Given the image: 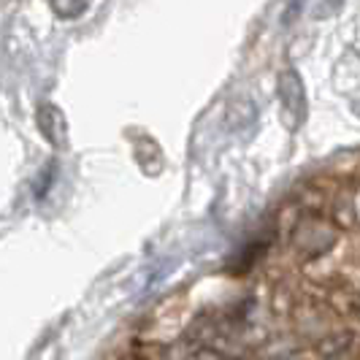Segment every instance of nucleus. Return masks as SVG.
Segmentation results:
<instances>
[{
    "mask_svg": "<svg viewBox=\"0 0 360 360\" xmlns=\"http://www.w3.org/2000/svg\"><path fill=\"white\" fill-rule=\"evenodd\" d=\"M333 360H342V358H333Z\"/></svg>",
    "mask_w": 360,
    "mask_h": 360,
    "instance_id": "dca6fc26",
    "label": "nucleus"
},
{
    "mask_svg": "<svg viewBox=\"0 0 360 360\" xmlns=\"http://www.w3.org/2000/svg\"><path fill=\"white\" fill-rule=\"evenodd\" d=\"M325 304L336 317H360V290L347 285L325 288Z\"/></svg>",
    "mask_w": 360,
    "mask_h": 360,
    "instance_id": "423d86ee",
    "label": "nucleus"
},
{
    "mask_svg": "<svg viewBox=\"0 0 360 360\" xmlns=\"http://www.w3.org/2000/svg\"><path fill=\"white\" fill-rule=\"evenodd\" d=\"M84 6H87V0H52L54 14H60L63 19L79 17L84 11Z\"/></svg>",
    "mask_w": 360,
    "mask_h": 360,
    "instance_id": "1a4fd4ad",
    "label": "nucleus"
},
{
    "mask_svg": "<svg viewBox=\"0 0 360 360\" xmlns=\"http://www.w3.org/2000/svg\"><path fill=\"white\" fill-rule=\"evenodd\" d=\"M276 101H279V108H282V120H285V125L290 130H298L307 122V87H304V79L295 68H285L276 76Z\"/></svg>",
    "mask_w": 360,
    "mask_h": 360,
    "instance_id": "f257e3e1",
    "label": "nucleus"
},
{
    "mask_svg": "<svg viewBox=\"0 0 360 360\" xmlns=\"http://www.w3.org/2000/svg\"><path fill=\"white\" fill-rule=\"evenodd\" d=\"M117 360H152V358H146V355H139V352H133V355H122V358H117Z\"/></svg>",
    "mask_w": 360,
    "mask_h": 360,
    "instance_id": "ddd939ff",
    "label": "nucleus"
},
{
    "mask_svg": "<svg viewBox=\"0 0 360 360\" xmlns=\"http://www.w3.org/2000/svg\"><path fill=\"white\" fill-rule=\"evenodd\" d=\"M304 3H307V0H290L288 11H285V17H282V25H285V27H288L290 22H295V19L301 17V11H304Z\"/></svg>",
    "mask_w": 360,
    "mask_h": 360,
    "instance_id": "9d476101",
    "label": "nucleus"
},
{
    "mask_svg": "<svg viewBox=\"0 0 360 360\" xmlns=\"http://www.w3.org/2000/svg\"><path fill=\"white\" fill-rule=\"evenodd\" d=\"M295 304H298V292H292L288 285H276L271 292V314L276 320H290L295 314Z\"/></svg>",
    "mask_w": 360,
    "mask_h": 360,
    "instance_id": "0eeeda50",
    "label": "nucleus"
},
{
    "mask_svg": "<svg viewBox=\"0 0 360 360\" xmlns=\"http://www.w3.org/2000/svg\"><path fill=\"white\" fill-rule=\"evenodd\" d=\"M233 360H255V358H250V355H244V358H233Z\"/></svg>",
    "mask_w": 360,
    "mask_h": 360,
    "instance_id": "4468645a",
    "label": "nucleus"
},
{
    "mask_svg": "<svg viewBox=\"0 0 360 360\" xmlns=\"http://www.w3.org/2000/svg\"><path fill=\"white\" fill-rule=\"evenodd\" d=\"M269 360H288V358H269Z\"/></svg>",
    "mask_w": 360,
    "mask_h": 360,
    "instance_id": "2eb2a0df",
    "label": "nucleus"
},
{
    "mask_svg": "<svg viewBox=\"0 0 360 360\" xmlns=\"http://www.w3.org/2000/svg\"><path fill=\"white\" fill-rule=\"evenodd\" d=\"M355 344V333L352 330H328L325 336H320L317 342H311V352L320 360H333V358H344Z\"/></svg>",
    "mask_w": 360,
    "mask_h": 360,
    "instance_id": "20e7f679",
    "label": "nucleus"
},
{
    "mask_svg": "<svg viewBox=\"0 0 360 360\" xmlns=\"http://www.w3.org/2000/svg\"><path fill=\"white\" fill-rule=\"evenodd\" d=\"M355 193H358V184L355 181H344L342 187L336 190V195L330 200V222H333V228H339V231H355L360 225Z\"/></svg>",
    "mask_w": 360,
    "mask_h": 360,
    "instance_id": "7ed1b4c3",
    "label": "nucleus"
},
{
    "mask_svg": "<svg viewBox=\"0 0 360 360\" xmlns=\"http://www.w3.org/2000/svg\"><path fill=\"white\" fill-rule=\"evenodd\" d=\"M355 360H360V358H355Z\"/></svg>",
    "mask_w": 360,
    "mask_h": 360,
    "instance_id": "f3484780",
    "label": "nucleus"
},
{
    "mask_svg": "<svg viewBox=\"0 0 360 360\" xmlns=\"http://www.w3.org/2000/svg\"><path fill=\"white\" fill-rule=\"evenodd\" d=\"M333 225H328L320 214H311L301 222H295V231H292V247L295 252H301L304 260L309 257H320V255L333 244L336 233L330 231Z\"/></svg>",
    "mask_w": 360,
    "mask_h": 360,
    "instance_id": "f03ea898",
    "label": "nucleus"
},
{
    "mask_svg": "<svg viewBox=\"0 0 360 360\" xmlns=\"http://www.w3.org/2000/svg\"><path fill=\"white\" fill-rule=\"evenodd\" d=\"M344 3H347V0H325V6H328V8L323 11V17H328V14H336Z\"/></svg>",
    "mask_w": 360,
    "mask_h": 360,
    "instance_id": "f8f14e48",
    "label": "nucleus"
},
{
    "mask_svg": "<svg viewBox=\"0 0 360 360\" xmlns=\"http://www.w3.org/2000/svg\"><path fill=\"white\" fill-rule=\"evenodd\" d=\"M36 122H38V127H41V133H44V139H46L52 146L65 144V136H68L65 117H63V111L54 106V103H44V106H38Z\"/></svg>",
    "mask_w": 360,
    "mask_h": 360,
    "instance_id": "39448f33",
    "label": "nucleus"
},
{
    "mask_svg": "<svg viewBox=\"0 0 360 360\" xmlns=\"http://www.w3.org/2000/svg\"><path fill=\"white\" fill-rule=\"evenodd\" d=\"M288 360H320L314 352H311V347H304V349H298L292 358H288Z\"/></svg>",
    "mask_w": 360,
    "mask_h": 360,
    "instance_id": "9b49d317",
    "label": "nucleus"
},
{
    "mask_svg": "<svg viewBox=\"0 0 360 360\" xmlns=\"http://www.w3.org/2000/svg\"><path fill=\"white\" fill-rule=\"evenodd\" d=\"M231 125L233 127H241V120H247V125H252L255 120H257V106H255L252 101L244 95V98H236L233 103H231Z\"/></svg>",
    "mask_w": 360,
    "mask_h": 360,
    "instance_id": "6e6552de",
    "label": "nucleus"
}]
</instances>
